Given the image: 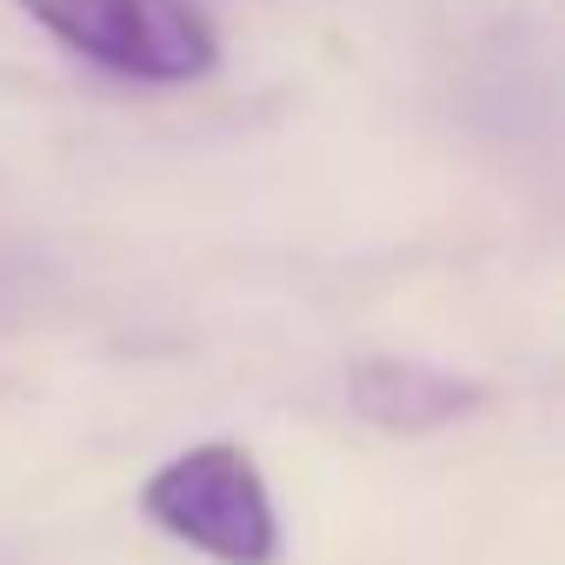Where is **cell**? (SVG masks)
I'll list each match as a JSON object with an SVG mask.
<instances>
[{"label": "cell", "instance_id": "obj_1", "mask_svg": "<svg viewBox=\"0 0 565 565\" xmlns=\"http://www.w3.org/2000/svg\"><path fill=\"white\" fill-rule=\"evenodd\" d=\"M14 8L114 81L193 87L220 67V34L186 0H14Z\"/></svg>", "mask_w": 565, "mask_h": 565}, {"label": "cell", "instance_id": "obj_2", "mask_svg": "<svg viewBox=\"0 0 565 565\" xmlns=\"http://www.w3.org/2000/svg\"><path fill=\"white\" fill-rule=\"evenodd\" d=\"M140 512L186 552L213 565H273L279 558V512L253 466V452L213 439L193 452H173L147 486Z\"/></svg>", "mask_w": 565, "mask_h": 565}, {"label": "cell", "instance_id": "obj_3", "mask_svg": "<svg viewBox=\"0 0 565 565\" xmlns=\"http://www.w3.org/2000/svg\"><path fill=\"white\" fill-rule=\"evenodd\" d=\"M347 399L366 426L380 433H433V426H452L479 406V386L446 373V366H426V360H399V353H373L347 373Z\"/></svg>", "mask_w": 565, "mask_h": 565}, {"label": "cell", "instance_id": "obj_4", "mask_svg": "<svg viewBox=\"0 0 565 565\" xmlns=\"http://www.w3.org/2000/svg\"><path fill=\"white\" fill-rule=\"evenodd\" d=\"M8 294H14V273H8V266H0V307H8Z\"/></svg>", "mask_w": 565, "mask_h": 565}]
</instances>
